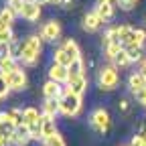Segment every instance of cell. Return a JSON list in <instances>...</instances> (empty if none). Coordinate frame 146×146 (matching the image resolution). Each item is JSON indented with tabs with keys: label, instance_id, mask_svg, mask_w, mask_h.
Segmentation results:
<instances>
[{
	"label": "cell",
	"instance_id": "obj_1",
	"mask_svg": "<svg viewBox=\"0 0 146 146\" xmlns=\"http://www.w3.org/2000/svg\"><path fill=\"white\" fill-rule=\"evenodd\" d=\"M41 53H43V39L39 35H31L23 41L18 63H23L25 67H35L41 61Z\"/></svg>",
	"mask_w": 146,
	"mask_h": 146
},
{
	"label": "cell",
	"instance_id": "obj_2",
	"mask_svg": "<svg viewBox=\"0 0 146 146\" xmlns=\"http://www.w3.org/2000/svg\"><path fill=\"white\" fill-rule=\"evenodd\" d=\"M120 43L124 45V49H130V47H144L146 43V31L144 29H136L130 25H120Z\"/></svg>",
	"mask_w": 146,
	"mask_h": 146
},
{
	"label": "cell",
	"instance_id": "obj_3",
	"mask_svg": "<svg viewBox=\"0 0 146 146\" xmlns=\"http://www.w3.org/2000/svg\"><path fill=\"white\" fill-rule=\"evenodd\" d=\"M118 85H120V69L114 67L112 63L100 67V71H98V87L104 89V91H114Z\"/></svg>",
	"mask_w": 146,
	"mask_h": 146
},
{
	"label": "cell",
	"instance_id": "obj_4",
	"mask_svg": "<svg viewBox=\"0 0 146 146\" xmlns=\"http://www.w3.org/2000/svg\"><path fill=\"white\" fill-rule=\"evenodd\" d=\"M81 108H83V100L79 96H73L71 91H67V87H65L63 96L59 98V112L63 116H67V118H75V116H79Z\"/></svg>",
	"mask_w": 146,
	"mask_h": 146
},
{
	"label": "cell",
	"instance_id": "obj_5",
	"mask_svg": "<svg viewBox=\"0 0 146 146\" xmlns=\"http://www.w3.org/2000/svg\"><path fill=\"white\" fill-rule=\"evenodd\" d=\"M89 126L94 128L98 134H108L110 128H112V118L106 108H96L94 112L89 114Z\"/></svg>",
	"mask_w": 146,
	"mask_h": 146
},
{
	"label": "cell",
	"instance_id": "obj_6",
	"mask_svg": "<svg viewBox=\"0 0 146 146\" xmlns=\"http://www.w3.org/2000/svg\"><path fill=\"white\" fill-rule=\"evenodd\" d=\"M116 10H118V2H116V0H96V2H94V12L102 18L104 23H112Z\"/></svg>",
	"mask_w": 146,
	"mask_h": 146
},
{
	"label": "cell",
	"instance_id": "obj_7",
	"mask_svg": "<svg viewBox=\"0 0 146 146\" xmlns=\"http://www.w3.org/2000/svg\"><path fill=\"white\" fill-rule=\"evenodd\" d=\"M39 36L43 39V43H55V41H59V36H61V23L57 21V18L47 21V23L41 27Z\"/></svg>",
	"mask_w": 146,
	"mask_h": 146
},
{
	"label": "cell",
	"instance_id": "obj_8",
	"mask_svg": "<svg viewBox=\"0 0 146 146\" xmlns=\"http://www.w3.org/2000/svg\"><path fill=\"white\" fill-rule=\"evenodd\" d=\"M4 77H6L8 87H10L12 91H23V89H27V85H29V77H27V73H25L23 67H18L16 71L8 73V75H4Z\"/></svg>",
	"mask_w": 146,
	"mask_h": 146
},
{
	"label": "cell",
	"instance_id": "obj_9",
	"mask_svg": "<svg viewBox=\"0 0 146 146\" xmlns=\"http://www.w3.org/2000/svg\"><path fill=\"white\" fill-rule=\"evenodd\" d=\"M104 25H106V23L102 21V18H100L94 10L85 12V14H83V18H81V29H83L85 33H98Z\"/></svg>",
	"mask_w": 146,
	"mask_h": 146
},
{
	"label": "cell",
	"instance_id": "obj_10",
	"mask_svg": "<svg viewBox=\"0 0 146 146\" xmlns=\"http://www.w3.org/2000/svg\"><path fill=\"white\" fill-rule=\"evenodd\" d=\"M43 14V8L41 4L33 2V0H25V6H23V12H21V18H25L27 23H36Z\"/></svg>",
	"mask_w": 146,
	"mask_h": 146
},
{
	"label": "cell",
	"instance_id": "obj_11",
	"mask_svg": "<svg viewBox=\"0 0 146 146\" xmlns=\"http://www.w3.org/2000/svg\"><path fill=\"white\" fill-rule=\"evenodd\" d=\"M49 79L51 81H55V83H69V69L67 67H63V65H57V63H51V67H49Z\"/></svg>",
	"mask_w": 146,
	"mask_h": 146
},
{
	"label": "cell",
	"instance_id": "obj_12",
	"mask_svg": "<svg viewBox=\"0 0 146 146\" xmlns=\"http://www.w3.org/2000/svg\"><path fill=\"white\" fill-rule=\"evenodd\" d=\"M33 140V136H31V130H29V126H18L16 130H14V134H12V138H10V146H29V142Z\"/></svg>",
	"mask_w": 146,
	"mask_h": 146
},
{
	"label": "cell",
	"instance_id": "obj_13",
	"mask_svg": "<svg viewBox=\"0 0 146 146\" xmlns=\"http://www.w3.org/2000/svg\"><path fill=\"white\" fill-rule=\"evenodd\" d=\"M63 91H65V87L61 83H55V81L47 79L43 83V100H59L63 96Z\"/></svg>",
	"mask_w": 146,
	"mask_h": 146
},
{
	"label": "cell",
	"instance_id": "obj_14",
	"mask_svg": "<svg viewBox=\"0 0 146 146\" xmlns=\"http://www.w3.org/2000/svg\"><path fill=\"white\" fill-rule=\"evenodd\" d=\"M128 89H130L134 96H138L142 89H146V77H144L142 71L130 73V77H128Z\"/></svg>",
	"mask_w": 146,
	"mask_h": 146
},
{
	"label": "cell",
	"instance_id": "obj_15",
	"mask_svg": "<svg viewBox=\"0 0 146 146\" xmlns=\"http://www.w3.org/2000/svg\"><path fill=\"white\" fill-rule=\"evenodd\" d=\"M16 124L12 122V118L8 116V110L6 112H0V136H4V138H12V134H14V130H16Z\"/></svg>",
	"mask_w": 146,
	"mask_h": 146
},
{
	"label": "cell",
	"instance_id": "obj_16",
	"mask_svg": "<svg viewBox=\"0 0 146 146\" xmlns=\"http://www.w3.org/2000/svg\"><path fill=\"white\" fill-rule=\"evenodd\" d=\"M41 120H43V114H41L36 108L29 106V108H25V110H23V124H25V126H29V128L39 126V124H41Z\"/></svg>",
	"mask_w": 146,
	"mask_h": 146
},
{
	"label": "cell",
	"instance_id": "obj_17",
	"mask_svg": "<svg viewBox=\"0 0 146 146\" xmlns=\"http://www.w3.org/2000/svg\"><path fill=\"white\" fill-rule=\"evenodd\" d=\"M65 87H67V91H71L73 96H79V98H83V94L87 91V77L83 75V77L69 79V83H67Z\"/></svg>",
	"mask_w": 146,
	"mask_h": 146
},
{
	"label": "cell",
	"instance_id": "obj_18",
	"mask_svg": "<svg viewBox=\"0 0 146 146\" xmlns=\"http://www.w3.org/2000/svg\"><path fill=\"white\" fill-rule=\"evenodd\" d=\"M73 61H75V57L73 55H69L63 47H57L53 51V63H57V65H63V67H71L73 65Z\"/></svg>",
	"mask_w": 146,
	"mask_h": 146
},
{
	"label": "cell",
	"instance_id": "obj_19",
	"mask_svg": "<svg viewBox=\"0 0 146 146\" xmlns=\"http://www.w3.org/2000/svg\"><path fill=\"white\" fill-rule=\"evenodd\" d=\"M59 130H57V124H55V118H49V116H43L41 120V136H43V142L51 136H55Z\"/></svg>",
	"mask_w": 146,
	"mask_h": 146
},
{
	"label": "cell",
	"instance_id": "obj_20",
	"mask_svg": "<svg viewBox=\"0 0 146 146\" xmlns=\"http://www.w3.org/2000/svg\"><path fill=\"white\" fill-rule=\"evenodd\" d=\"M41 114L43 116H49V118H57L61 112H59V100H43L41 104Z\"/></svg>",
	"mask_w": 146,
	"mask_h": 146
},
{
	"label": "cell",
	"instance_id": "obj_21",
	"mask_svg": "<svg viewBox=\"0 0 146 146\" xmlns=\"http://www.w3.org/2000/svg\"><path fill=\"white\" fill-rule=\"evenodd\" d=\"M18 67V59H14L12 55H6V57H2L0 59V73L2 75H8V73H12V71H16Z\"/></svg>",
	"mask_w": 146,
	"mask_h": 146
},
{
	"label": "cell",
	"instance_id": "obj_22",
	"mask_svg": "<svg viewBox=\"0 0 146 146\" xmlns=\"http://www.w3.org/2000/svg\"><path fill=\"white\" fill-rule=\"evenodd\" d=\"M83 75H85V63H83V59L79 57V59H75V61H73V65L69 67V79L83 77Z\"/></svg>",
	"mask_w": 146,
	"mask_h": 146
},
{
	"label": "cell",
	"instance_id": "obj_23",
	"mask_svg": "<svg viewBox=\"0 0 146 146\" xmlns=\"http://www.w3.org/2000/svg\"><path fill=\"white\" fill-rule=\"evenodd\" d=\"M61 47H63V49H65L69 55H73L75 59H79V57H81V49H79L77 41H75V39H71V36L63 41V45H61Z\"/></svg>",
	"mask_w": 146,
	"mask_h": 146
},
{
	"label": "cell",
	"instance_id": "obj_24",
	"mask_svg": "<svg viewBox=\"0 0 146 146\" xmlns=\"http://www.w3.org/2000/svg\"><path fill=\"white\" fill-rule=\"evenodd\" d=\"M16 16H18V14H16V12L10 8V6H4L2 10H0V21H2L6 27H10V29H12L14 21H16Z\"/></svg>",
	"mask_w": 146,
	"mask_h": 146
},
{
	"label": "cell",
	"instance_id": "obj_25",
	"mask_svg": "<svg viewBox=\"0 0 146 146\" xmlns=\"http://www.w3.org/2000/svg\"><path fill=\"white\" fill-rule=\"evenodd\" d=\"M112 65L118 67V69H124V67H128V65H132V61H130V57H128V51H126V49H122L116 57H114Z\"/></svg>",
	"mask_w": 146,
	"mask_h": 146
},
{
	"label": "cell",
	"instance_id": "obj_26",
	"mask_svg": "<svg viewBox=\"0 0 146 146\" xmlns=\"http://www.w3.org/2000/svg\"><path fill=\"white\" fill-rule=\"evenodd\" d=\"M126 51H128V57H130L132 63H142L144 61V49L142 47H130Z\"/></svg>",
	"mask_w": 146,
	"mask_h": 146
},
{
	"label": "cell",
	"instance_id": "obj_27",
	"mask_svg": "<svg viewBox=\"0 0 146 146\" xmlns=\"http://www.w3.org/2000/svg\"><path fill=\"white\" fill-rule=\"evenodd\" d=\"M118 110H120V114L128 116V114L132 112V102L128 100V98H120V102H118Z\"/></svg>",
	"mask_w": 146,
	"mask_h": 146
},
{
	"label": "cell",
	"instance_id": "obj_28",
	"mask_svg": "<svg viewBox=\"0 0 146 146\" xmlns=\"http://www.w3.org/2000/svg\"><path fill=\"white\" fill-rule=\"evenodd\" d=\"M10 87H8V81H6V77L0 73V100H6L8 96H10Z\"/></svg>",
	"mask_w": 146,
	"mask_h": 146
},
{
	"label": "cell",
	"instance_id": "obj_29",
	"mask_svg": "<svg viewBox=\"0 0 146 146\" xmlns=\"http://www.w3.org/2000/svg\"><path fill=\"white\" fill-rule=\"evenodd\" d=\"M45 146H65V138L57 132V134H55V136H51V138H47L45 142H43Z\"/></svg>",
	"mask_w": 146,
	"mask_h": 146
},
{
	"label": "cell",
	"instance_id": "obj_30",
	"mask_svg": "<svg viewBox=\"0 0 146 146\" xmlns=\"http://www.w3.org/2000/svg\"><path fill=\"white\" fill-rule=\"evenodd\" d=\"M8 116L12 118V122H14L16 126H23V110H21V108H12V110H8Z\"/></svg>",
	"mask_w": 146,
	"mask_h": 146
},
{
	"label": "cell",
	"instance_id": "obj_31",
	"mask_svg": "<svg viewBox=\"0 0 146 146\" xmlns=\"http://www.w3.org/2000/svg\"><path fill=\"white\" fill-rule=\"evenodd\" d=\"M140 2V0H120L118 2V8L120 10H124V12H130V10H134V6Z\"/></svg>",
	"mask_w": 146,
	"mask_h": 146
},
{
	"label": "cell",
	"instance_id": "obj_32",
	"mask_svg": "<svg viewBox=\"0 0 146 146\" xmlns=\"http://www.w3.org/2000/svg\"><path fill=\"white\" fill-rule=\"evenodd\" d=\"M6 6H10L18 16H21V12H23V6H25V0H6Z\"/></svg>",
	"mask_w": 146,
	"mask_h": 146
},
{
	"label": "cell",
	"instance_id": "obj_33",
	"mask_svg": "<svg viewBox=\"0 0 146 146\" xmlns=\"http://www.w3.org/2000/svg\"><path fill=\"white\" fill-rule=\"evenodd\" d=\"M130 146H144V138H142V134H140V132H138L136 136H132Z\"/></svg>",
	"mask_w": 146,
	"mask_h": 146
},
{
	"label": "cell",
	"instance_id": "obj_34",
	"mask_svg": "<svg viewBox=\"0 0 146 146\" xmlns=\"http://www.w3.org/2000/svg\"><path fill=\"white\" fill-rule=\"evenodd\" d=\"M59 6H61L63 10H71V8H75V0H61Z\"/></svg>",
	"mask_w": 146,
	"mask_h": 146
},
{
	"label": "cell",
	"instance_id": "obj_35",
	"mask_svg": "<svg viewBox=\"0 0 146 146\" xmlns=\"http://www.w3.org/2000/svg\"><path fill=\"white\" fill-rule=\"evenodd\" d=\"M136 102H138V104H140V106H142V108L146 110V89H142L140 94L136 96Z\"/></svg>",
	"mask_w": 146,
	"mask_h": 146
},
{
	"label": "cell",
	"instance_id": "obj_36",
	"mask_svg": "<svg viewBox=\"0 0 146 146\" xmlns=\"http://www.w3.org/2000/svg\"><path fill=\"white\" fill-rule=\"evenodd\" d=\"M0 146H10V140L4 138V136H0Z\"/></svg>",
	"mask_w": 146,
	"mask_h": 146
},
{
	"label": "cell",
	"instance_id": "obj_37",
	"mask_svg": "<svg viewBox=\"0 0 146 146\" xmlns=\"http://www.w3.org/2000/svg\"><path fill=\"white\" fill-rule=\"evenodd\" d=\"M140 71L144 73V77H146V57H144V61L140 63Z\"/></svg>",
	"mask_w": 146,
	"mask_h": 146
},
{
	"label": "cell",
	"instance_id": "obj_38",
	"mask_svg": "<svg viewBox=\"0 0 146 146\" xmlns=\"http://www.w3.org/2000/svg\"><path fill=\"white\" fill-rule=\"evenodd\" d=\"M59 2L61 0H47V4H57V6H59Z\"/></svg>",
	"mask_w": 146,
	"mask_h": 146
},
{
	"label": "cell",
	"instance_id": "obj_39",
	"mask_svg": "<svg viewBox=\"0 0 146 146\" xmlns=\"http://www.w3.org/2000/svg\"><path fill=\"white\" fill-rule=\"evenodd\" d=\"M33 2H36V4H41V6H43V4H47V0H33Z\"/></svg>",
	"mask_w": 146,
	"mask_h": 146
},
{
	"label": "cell",
	"instance_id": "obj_40",
	"mask_svg": "<svg viewBox=\"0 0 146 146\" xmlns=\"http://www.w3.org/2000/svg\"><path fill=\"white\" fill-rule=\"evenodd\" d=\"M142 130H144V132H146V124H144V128H142Z\"/></svg>",
	"mask_w": 146,
	"mask_h": 146
},
{
	"label": "cell",
	"instance_id": "obj_41",
	"mask_svg": "<svg viewBox=\"0 0 146 146\" xmlns=\"http://www.w3.org/2000/svg\"><path fill=\"white\" fill-rule=\"evenodd\" d=\"M144 25H146V14H144Z\"/></svg>",
	"mask_w": 146,
	"mask_h": 146
},
{
	"label": "cell",
	"instance_id": "obj_42",
	"mask_svg": "<svg viewBox=\"0 0 146 146\" xmlns=\"http://www.w3.org/2000/svg\"><path fill=\"white\" fill-rule=\"evenodd\" d=\"M116 2H120V0H116Z\"/></svg>",
	"mask_w": 146,
	"mask_h": 146
},
{
	"label": "cell",
	"instance_id": "obj_43",
	"mask_svg": "<svg viewBox=\"0 0 146 146\" xmlns=\"http://www.w3.org/2000/svg\"><path fill=\"white\" fill-rule=\"evenodd\" d=\"M0 47H2V45H0Z\"/></svg>",
	"mask_w": 146,
	"mask_h": 146
},
{
	"label": "cell",
	"instance_id": "obj_44",
	"mask_svg": "<svg viewBox=\"0 0 146 146\" xmlns=\"http://www.w3.org/2000/svg\"><path fill=\"white\" fill-rule=\"evenodd\" d=\"M128 146H130V144H128Z\"/></svg>",
	"mask_w": 146,
	"mask_h": 146
}]
</instances>
